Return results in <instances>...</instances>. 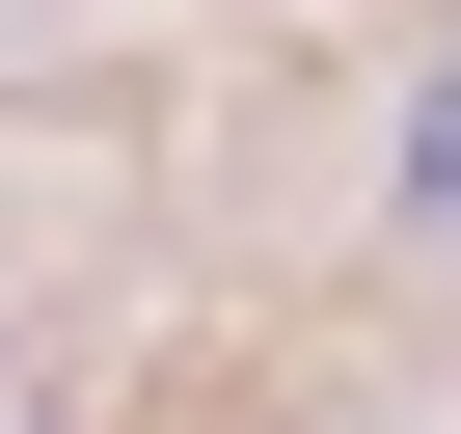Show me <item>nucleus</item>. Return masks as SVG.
Returning <instances> with one entry per match:
<instances>
[{"label":"nucleus","mask_w":461,"mask_h":434,"mask_svg":"<svg viewBox=\"0 0 461 434\" xmlns=\"http://www.w3.org/2000/svg\"><path fill=\"white\" fill-rule=\"evenodd\" d=\"M407 217L461 245V55H434V109H407Z\"/></svg>","instance_id":"1"}]
</instances>
